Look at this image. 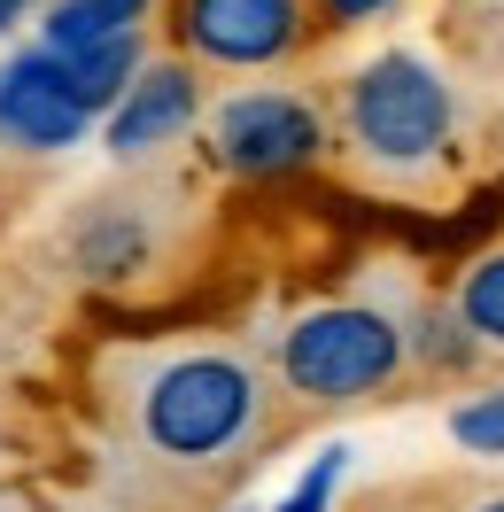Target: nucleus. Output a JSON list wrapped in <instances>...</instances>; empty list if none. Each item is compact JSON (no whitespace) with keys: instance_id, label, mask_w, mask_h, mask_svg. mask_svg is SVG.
I'll list each match as a JSON object with an SVG mask.
<instances>
[{"instance_id":"f257e3e1","label":"nucleus","mask_w":504,"mask_h":512,"mask_svg":"<svg viewBox=\"0 0 504 512\" xmlns=\"http://www.w3.org/2000/svg\"><path fill=\"white\" fill-rule=\"evenodd\" d=\"M132 435L163 466H225L264 435V381L233 350H163L132 381Z\"/></svg>"},{"instance_id":"f03ea898","label":"nucleus","mask_w":504,"mask_h":512,"mask_svg":"<svg viewBox=\"0 0 504 512\" xmlns=\"http://www.w3.org/2000/svg\"><path fill=\"white\" fill-rule=\"evenodd\" d=\"M450 132H458V101L442 86V70L411 47H388L373 63L349 70L342 86V140L373 171H427V163L450 156Z\"/></svg>"},{"instance_id":"7ed1b4c3","label":"nucleus","mask_w":504,"mask_h":512,"mask_svg":"<svg viewBox=\"0 0 504 512\" xmlns=\"http://www.w3.org/2000/svg\"><path fill=\"white\" fill-rule=\"evenodd\" d=\"M272 365L303 404H357L404 373V326L373 303H318L272 342Z\"/></svg>"},{"instance_id":"20e7f679","label":"nucleus","mask_w":504,"mask_h":512,"mask_svg":"<svg viewBox=\"0 0 504 512\" xmlns=\"http://www.w3.org/2000/svg\"><path fill=\"white\" fill-rule=\"evenodd\" d=\"M326 156V117L295 86H249L210 109V163L225 179H287Z\"/></svg>"},{"instance_id":"39448f33","label":"nucleus","mask_w":504,"mask_h":512,"mask_svg":"<svg viewBox=\"0 0 504 512\" xmlns=\"http://www.w3.org/2000/svg\"><path fill=\"white\" fill-rule=\"evenodd\" d=\"M86 132H94V117L70 94L63 63L47 47H24L0 63V148L8 156H70Z\"/></svg>"},{"instance_id":"423d86ee","label":"nucleus","mask_w":504,"mask_h":512,"mask_svg":"<svg viewBox=\"0 0 504 512\" xmlns=\"http://www.w3.org/2000/svg\"><path fill=\"white\" fill-rule=\"evenodd\" d=\"M179 47L218 70H264L303 47V0H179Z\"/></svg>"},{"instance_id":"0eeeda50","label":"nucleus","mask_w":504,"mask_h":512,"mask_svg":"<svg viewBox=\"0 0 504 512\" xmlns=\"http://www.w3.org/2000/svg\"><path fill=\"white\" fill-rule=\"evenodd\" d=\"M194 125H202V78H194V63H148L125 86V101L101 117V148L117 163H140L156 148H171V140H187Z\"/></svg>"},{"instance_id":"6e6552de","label":"nucleus","mask_w":504,"mask_h":512,"mask_svg":"<svg viewBox=\"0 0 504 512\" xmlns=\"http://www.w3.org/2000/svg\"><path fill=\"white\" fill-rule=\"evenodd\" d=\"M148 256H156V233H148V218L132 202H94L78 218V233H70V264L86 280H140Z\"/></svg>"},{"instance_id":"1a4fd4ad","label":"nucleus","mask_w":504,"mask_h":512,"mask_svg":"<svg viewBox=\"0 0 504 512\" xmlns=\"http://www.w3.org/2000/svg\"><path fill=\"white\" fill-rule=\"evenodd\" d=\"M156 0H47L39 16V47L47 55H78V47H109V39L148 32Z\"/></svg>"},{"instance_id":"9d476101","label":"nucleus","mask_w":504,"mask_h":512,"mask_svg":"<svg viewBox=\"0 0 504 512\" xmlns=\"http://www.w3.org/2000/svg\"><path fill=\"white\" fill-rule=\"evenodd\" d=\"M70 78V94L86 101V117H109L117 101H125V86L148 70V32H132V39H109V47H78V55H55Z\"/></svg>"},{"instance_id":"9b49d317","label":"nucleus","mask_w":504,"mask_h":512,"mask_svg":"<svg viewBox=\"0 0 504 512\" xmlns=\"http://www.w3.org/2000/svg\"><path fill=\"white\" fill-rule=\"evenodd\" d=\"M404 357L427 365V373H466L473 357H481V342L466 334V319H458L450 303H427V311L411 319V334H404Z\"/></svg>"},{"instance_id":"f8f14e48","label":"nucleus","mask_w":504,"mask_h":512,"mask_svg":"<svg viewBox=\"0 0 504 512\" xmlns=\"http://www.w3.org/2000/svg\"><path fill=\"white\" fill-rule=\"evenodd\" d=\"M450 311L466 319V334L481 342V350H504V249L481 256V264H466V280H458V295H450Z\"/></svg>"},{"instance_id":"ddd939ff","label":"nucleus","mask_w":504,"mask_h":512,"mask_svg":"<svg viewBox=\"0 0 504 512\" xmlns=\"http://www.w3.org/2000/svg\"><path fill=\"white\" fill-rule=\"evenodd\" d=\"M349 458H357V450H349V443H326V450H318V458H311V466L295 474V489H287V497H280V505H272V512H334V489H342Z\"/></svg>"},{"instance_id":"4468645a","label":"nucleus","mask_w":504,"mask_h":512,"mask_svg":"<svg viewBox=\"0 0 504 512\" xmlns=\"http://www.w3.org/2000/svg\"><path fill=\"white\" fill-rule=\"evenodd\" d=\"M450 443L473 450V458H504V388L466 396V404L450 412Z\"/></svg>"},{"instance_id":"2eb2a0df","label":"nucleus","mask_w":504,"mask_h":512,"mask_svg":"<svg viewBox=\"0 0 504 512\" xmlns=\"http://www.w3.org/2000/svg\"><path fill=\"white\" fill-rule=\"evenodd\" d=\"M326 24H365V16H380V8H396V0H311Z\"/></svg>"},{"instance_id":"dca6fc26","label":"nucleus","mask_w":504,"mask_h":512,"mask_svg":"<svg viewBox=\"0 0 504 512\" xmlns=\"http://www.w3.org/2000/svg\"><path fill=\"white\" fill-rule=\"evenodd\" d=\"M32 8H39V0H0V39L16 32V24H24V16H32Z\"/></svg>"},{"instance_id":"f3484780","label":"nucleus","mask_w":504,"mask_h":512,"mask_svg":"<svg viewBox=\"0 0 504 512\" xmlns=\"http://www.w3.org/2000/svg\"><path fill=\"white\" fill-rule=\"evenodd\" d=\"M473 512H504V497H489V505H473Z\"/></svg>"}]
</instances>
